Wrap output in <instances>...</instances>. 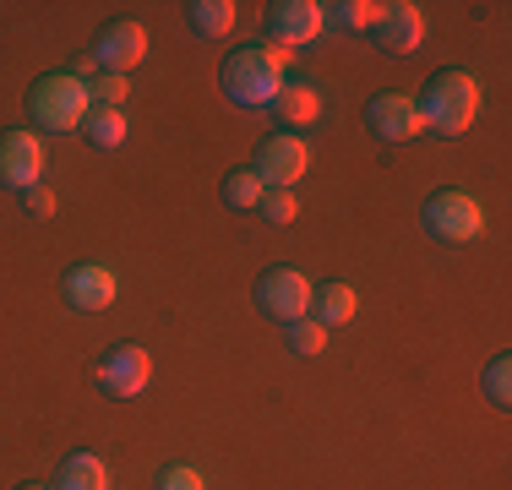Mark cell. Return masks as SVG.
Returning <instances> with one entry per match:
<instances>
[{
    "instance_id": "obj_8",
    "label": "cell",
    "mask_w": 512,
    "mask_h": 490,
    "mask_svg": "<svg viewBox=\"0 0 512 490\" xmlns=\"http://www.w3.org/2000/svg\"><path fill=\"white\" fill-rule=\"evenodd\" d=\"M148 382H153V354L137 349V343H120L99 360V387L109 398H142Z\"/></svg>"
},
{
    "instance_id": "obj_10",
    "label": "cell",
    "mask_w": 512,
    "mask_h": 490,
    "mask_svg": "<svg viewBox=\"0 0 512 490\" xmlns=\"http://www.w3.org/2000/svg\"><path fill=\"white\" fill-rule=\"evenodd\" d=\"M93 60H99L104 71H115V77H131V71L148 60V28L142 22H109L99 33V44H93Z\"/></svg>"
},
{
    "instance_id": "obj_23",
    "label": "cell",
    "mask_w": 512,
    "mask_h": 490,
    "mask_svg": "<svg viewBox=\"0 0 512 490\" xmlns=\"http://www.w3.org/2000/svg\"><path fill=\"white\" fill-rule=\"evenodd\" d=\"M126 88H131L126 77H115V71H99V77L88 82V98H93L99 109H120V104H126Z\"/></svg>"
},
{
    "instance_id": "obj_27",
    "label": "cell",
    "mask_w": 512,
    "mask_h": 490,
    "mask_svg": "<svg viewBox=\"0 0 512 490\" xmlns=\"http://www.w3.org/2000/svg\"><path fill=\"white\" fill-rule=\"evenodd\" d=\"M22 490H55V485H44V480H33V485H22Z\"/></svg>"
},
{
    "instance_id": "obj_25",
    "label": "cell",
    "mask_w": 512,
    "mask_h": 490,
    "mask_svg": "<svg viewBox=\"0 0 512 490\" xmlns=\"http://www.w3.org/2000/svg\"><path fill=\"white\" fill-rule=\"evenodd\" d=\"M158 490H207V480L191 463H169V469L158 474Z\"/></svg>"
},
{
    "instance_id": "obj_6",
    "label": "cell",
    "mask_w": 512,
    "mask_h": 490,
    "mask_svg": "<svg viewBox=\"0 0 512 490\" xmlns=\"http://www.w3.org/2000/svg\"><path fill=\"white\" fill-rule=\"evenodd\" d=\"M256 300H262V311L267 316H278V322H300V316H311V300H316V289H311V278L300 273V267H273V273L256 284Z\"/></svg>"
},
{
    "instance_id": "obj_12",
    "label": "cell",
    "mask_w": 512,
    "mask_h": 490,
    "mask_svg": "<svg viewBox=\"0 0 512 490\" xmlns=\"http://www.w3.org/2000/svg\"><path fill=\"white\" fill-rule=\"evenodd\" d=\"M115 273H109L104 262H82V267H71L66 273V305L71 311H109L115 305Z\"/></svg>"
},
{
    "instance_id": "obj_2",
    "label": "cell",
    "mask_w": 512,
    "mask_h": 490,
    "mask_svg": "<svg viewBox=\"0 0 512 490\" xmlns=\"http://www.w3.org/2000/svg\"><path fill=\"white\" fill-rule=\"evenodd\" d=\"M480 82L469 77V71H442V77L425 88L420 98V120L425 131H442V137H463V131L474 126V115H480Z\"/></svg>"
},
{
    "instance_id": "obj_24",
    "label": "cell",
    "mask_w": 512,
    "mask_h": 490,
    "mask_svg": "<svg viewBox=\"0 0 512 490\" xmlns=\"http://www.w3.org/2000/svg\"><path fill=\"white\" fill-rule=\"evenodd\" d=\"M295 213H300L295 191H273V186L262 191V218L267 224H295Z\"/></svg>"
},
{
    "instance_id": "obj_17",
    "label": "cell",
    "mask_w": 512,
    "mask_h": 490,
    "mask_svg": "<svg viewBox=\"0 0 512 490\" xmlns=\"http://www.w3.org/2000/svg\"><path fill=\"white\" fill-rule=\"evenodd\" d=\"M186 17L202 39H224V33H235V0H191Z\"/></svg>"
},
{
    "instance_id": "obj_26",
    "label": "cell",
    "mask_w": 512,
    "mask_h": 490,
    "mask_svg": "<svg viewBox=\"0 0 512 490\" xmlns=\"http://www.w3.org/2000/svg\"><path fill=\"white\" fill-rule=\"evenodd\" d=\"M22 207H28L33 218H55V207H60V202H55V191H50V186H28V191H22Z\"/></svg>"
},
{
    "instance_id": "obj_1",
    "label": "cell",
    "mask_w": 512,
    "mask_h": 490,
    "mask_svg": "<svg viewBox=\"0 0 512 490\" xmlns=\"http://www.w3.org/2000/svg\"><path fill=\"white\" fill-rule=\"evenodd\" d=\"M289 60L295 55L278 49V44H246V49H235V55L224 60L218 82H224V93L235 98L240 109H262V104H273V98L284 93Z\"/></svg>"
},
{
    "instance_id": "obj_18",
    "label": "cell",
    "mask_w": 512,
    "mask_h": 490,
    "mask_svg": "<svg viewBox=\"0 0 512 490\" xmlns=\"http://www.w3.org/2000/svg\"><path fill=\"white\" fill-rule=\"evenodd\" d=\"M82 126H88V142L93 147H104V153H109V147H120V142H126V109H99V104H93L88 109V120H82Z\"/></svg>"
},
{
    "instance_id": "obj_7",
    "label": "cell",
    "mask_w": 512,
    "mask_h": 490,
    "mask_svg": "<svg viewBox=\"0 0 512 490\" xmlns=\"http://www.w3.org/2000/svg\"><path fill=\"white\" fill-rule=\"evenodd\" d=\"M327 28V6H316V0H278L273 11H267V33L278 49H300V44H316Z\"/></svg>"
},
{
    "instance_id": "obj_3",
    "label": "cell",
    "mask_w": 512,
    "mask_h": 490,
    "mask_svg": "<svg viewBox=\"0 0 512 490\" xmlns=\"http://www.w3.org/2000/svg\"><path fill=\"white\" fill-rule=\"evenodd\" d=\"M28 109H33V120H39V131H77L82 120H88L93 98H88V82H82L77 71H50V77L33 82Z\"/></svg>"
},
{
    "instance_id": "obj_5",
    "label": "cell",
    "mask_w": 512,
    "mask_h": 490,
    "mask_svg": "<svg viewBox=\"0 0 512 490\" xmlns=\"http://www.w3.org/2000/svg\"><path fill=\"white\" fill-rule=\"evenodd\" d=\"M311 169V142L295 137V131H278V137L262 142V158H256V175H262V186L273 191H295L300 180H306Z\"/></svg>"
},
{
    "instance_id": "obj_15",
    "label": "cell",
    "mask_w": 512,
    "mask_h": 490,
    "mask_svg": "<svg viewBox=\"0 0 512 490\" xmlns=\"http://www.w3.org/2000/svg\"><path fill=\"white\" fill-rule=\"evenodd\" d=\"M55 490H109V463L99 452H71V458L60 463Z\"/></svg>"
},
{
    "instance_id": "obj_22",
    "label": "cell",
    "mask_w": 512,
    "mask_h": 490,
    "mask_svg": "<svg viewBox=\"0 0 512 490\" xmlns=\"http://www.w3.org/2000/svg\"><path fill=\"white\" fill-rule=\"evenodd\" d=\"M485 398H491L496 409L512 403V354H496V360L485 365Z\"/></svg>"
},
{
    "instance_id": "obj_21",
    "label": "cell",
    "mask_w": 512,
    "mask_h": 490,
    "mask_svg": "<svg viewBox=\"0 0 512 490\" xmlns=\"http://www.w3.org/2000/svg\"><path fill=\"white\" fill-rule=\"evenodd\" d=\"M289 349L306 354V360H316V354L327 349V327L316 322V316H300V322H289Z\"/></svg>"
},
{
    "instance_id": "obj_16",
    "label": "cell",
    "mask_w": 512,
    "mask_h": 490,
    "mask_svg": "<svg viewBox=\"0 0 512 490\" xmlns=\"http://www.w3.org/2000/svg\"><path fill=\"white\" fill-rule=\"evenodd\" d=\"M311 316L322 327H344V322H355V316H360V294L349 284H322V289H316V300H311Z\"/></svg>"
},
{
    "instance_id": "obj_19",
    "label": "cell",
    "mask_w": 512,
    "mask_h": 490,
    "mask_svg": "<svg viewBox=\"0 0 512 490\" xmlns=\"http://www.w3.org/2000/svg\"><path fill=\"white\" fill-rule=\"evenodd\" d=\"M327 11H338V22H344L349 33H376L387 0H344V6H327Z\"/></svg>"
},
{
    "instance_id": "obj_14",
    "label": "cell",
    "mask_w": 512,
    "mask_h": 490,
    "mask_svg": "<svg viewBox=\"0 0 512 490\" xmlns=\"http://www.w3.org/2000/svg\"><path fill=\"white\" fill-rule=\"evenodd\" d=\"M273 109H278V120L300 137V131H311L316 120H322V93H316L311 82H284V93L273 98Z\"/></svg>"
},
{
    "instance_id": "obj_4",
    "label": "cell",
    "mask_w": 512,
    "mask_h": 490,
    "mask_svg": "<svg viewBox=\"0 0 512 490\" xmlns=\"http://www.w3.org/2000/svg\"><path fill=\"white\" fill-rule=\"evenodd\" d=\"M425 235L463 245V240H480L485 235V202L469 191H436L425 202Z\"/></svg>"
},
{
    "instance_id": "obj_9",
    "label": "cell",
    "mask_w": 512,
    "mask_h": 490,
    "mask_svg": "<svg viewBox=\"0 0 512 490\" xmlns=\"http://www.w3.org/2000/svg\"><path fill=\"white\" fill-rule=\"evenodd\" d=\"M44 180V137L39 131H6L0 137V186L28 191Z\"/></svg>"
},
{
    "instance_id": "obj_11",
    "label": "cell",
    "mask_w": 512,
    "mask_h": 490,
    "mask_svg": "<svg viewBox=\"0 0 512 490\" xmlns=\"http://www.w3.org/2000/svg\"><path fill=\"white\" fill-rule=\"evenodd\" d=\"M365 120H371V131L382 142H414L425 131L420 98H409V93H376L371 109H365Z\"/></svg>"
},
{
    "instance_id": "obj_13",
    "label": "cell",
    "mask_w": 512,
    "mask_h": 490,
    "mask_svg": "<svg viewBox=\"0 0 512 490\" xmlns=\"http://www.w3.org/2000/svg\"><path fill=\"white\" fill-rule=\"evenodd\" d=\"M425 39V11L414 6V0H393V6L382 11V22H376V44L387 49V55H414Z\"/></svg>"
},
{
    "instance_id": "obj_20",
    "label": "cell",
    "mask_w": 512,
    "mask_h": 490,
    "mask_svg": "<svg viewBox=\"0 0 512 490\" xmlns=\"http://www.w3.org/2000/svg\"><path fill=\"white\" fill-rule=\"evenodd\" d=\"M262 175H256V169H235V175L224 180V196H229V207H240V213H246V207H262Z\"/></svg>"
}]
</instances>
